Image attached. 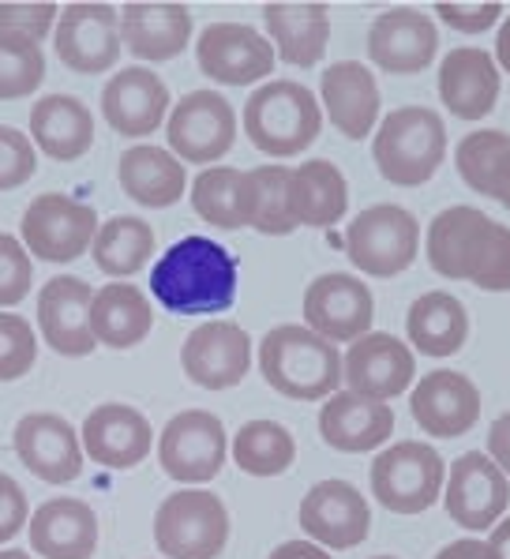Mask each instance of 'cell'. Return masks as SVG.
Instances as JSON below:
<instances>
[{"label": "cell", "mask_w": 510, "mask_h": 559, "mask_svg": "<svg viewBox=\"0 0 510 559\" xmlns=\"http://www.w3.org/2000/svg\"><path fill=\"white\" fill-rule=\"evenodd\" d=\"M169 87L151 68H124L102 91V114L124 140H143L166 120Z\"/></svg>", "instance_id": "7402d4cb"}, {"label": "cell", "mask_w": 510, "mask_h": 559, "mask_svg": "<svg viewBox=\"0 0 510 559\" xmlns=\"http://www.w3.org/2000/svg\"><path fill=\"white\" fill-rule=\"evenodd\" d=\"M293 459H297V443L278 420H248L233 436V462L252 477H278L293 466Z\"/></svg>", "instance_id": "8d00e7d4"}, {"label": "cell", "mask_w": 510, "mask_h": 559, "mask_svg": "<svg viewBox=\"0 0 510 559\" xmlns=\"http://www.w3.org/2000/svg\"><path fill=\"white\" fill-rule=\"evenodd\" d=\"M256 177V222L252 229L266 237H285L297 229L293 214V169L285 166H259Z\"/></svg>", "instance_id": "ab89813d"}, {"label": "cell", "mask_w": 510, "mask_h": 559, "mask_svg": "<svg viewBox=\"0 0 510 559\" xmlns=\"http://www.w3.org/2000/svg\"><path fill=\"white\" fill-rule=\"evenodd\" d=\"M60 20L54 0H0V34H20V38L41 41Z\"/></svg>", "instance_id": "ee69618b"}, {"label": "cell", "mask_w": 510, "mask_h": 559, "mask_svg": "<svg viewBox=\"0 0 510 559\" xmlns=\"http://www.w3.org/2000/svg\"><path fill=\"white\" fill-rule=\"evenodd\" d=\"M23 245L31 248L34 260L46 263H72L98 237V214L94 206L75 203L60 192L38 195L27 214H23Z\"/></svg>", "instance_id": "ba28073f"}, {"label": "cell", "mask_w": 510, "mask_h": 559, "mask_svg": "<svg viewBox=\"0 0 510 559\" xmlns=\"http://www.w3.org/2000/svg\"><path fill=\"white\" fill-rule=\"evenodd\" d=\"M488 454H491V462H496V466L510 477V413H503V417L491 420V428H488Z\"/></svg>", "instance_id": "681fc988"}, {"label": "cell", "mask_w": 510, "mask_h": 559, "mask_svg": "<svg viewBox=\"0 0 510 559\" xmlns=\"http://www.w3.org/2000/svg\"><path fill=\"white\" fill-rule=\"evenodd\" d=\"M410 409L413 420L425 428V436H431V440H454V436H465L477 425L481 391L470 376L439 368V372H428L425 380L413 386Z\"/></svg>", "instance_id": "d6986e66"}, {"label": "cell", "mask_w": 510, "mask_h": 559, "mask_svg": "<svg viewBox=\"0 0 510 559\" xmlns=\"http://www.w3.org/2000/svg\"><path fill=\"white\" fill-rule=\"evenodd\" d=\"M462 282H473L484 294H507L510 289V229L484 218L465 252Z\"/></svg>", "instance_id": "f35d334b"}, {"label": "cell", "mask_w": 510, "mask_h": 559, "mask_svg": "<svg viewBox=\"0 0 510 559\" xmlns=\"http://www.w3.org/2000/svg\"><path fill=\"white\" fill-rule=\"evenodd\" d=\"M439 49L436 23L413 8H391L368 31V57L391 75H417Z\"/></svg>", "instance_id": "44dd1931"}, {"label": "cell", "mask_w": 510, "mask_h": 559, "mask_svg": "<svg viewBox=\"0 0 510 559\" xmlns=\"http://www.w3.org/2000/svg\"><path fill=\"white\" fill-rule=\"evenodd\" d=\"M300 530L323 548H357L371 530V507L349 480H319L300 500Z\"/></svg>", "instance_id": "e0dca14e"}, {"label": "cell", "mask_w": 510, "mask_h": 559, "mask_svg": "<svg viewBox=\"0 0 510 559\" xmlns=\"http://www.w3.org/2000/svg\"><path fill=\"white\" fill-rule=\"evenodd\" d=\"M192 38V12L173 0H132L120 12V41L140 60H173Z\"/></svg>", "instance_id": "cb8c5ba5"}, {"label": "cell", "mask_w": 510, "mask_h": 559, "mask_svg": "<svg viewBox=\"0 0 510 559\" xmlns=\"http://www.w3.org/2000/svg\"><path fill=\"white\" fill-rule=\"evenodd\" d=\"M94 289L75 274H57L38 294V331L49 349L60 357H86L94 354L98 338L91 326Z\"/></svg>", "instance_id": "2e32d148"}, {"label": "cell", "mask_w": 510, "mask_h": 559, "mask_svg": "<svg viewBox=\"0 0 510 559\" xmlns=\"http://www.w3.org/2000/svg\"><path fill=\"white\" fill-rule=\"evenodd\" d=\"M117 174L128 200L143 206H173L185 195L188 185L185 162L162 147H151V143H135V147L120 154Z\"/></svg>", "instance_id": "1f68e13d"}, {"label": "cell", "mask_w": 510, "mask_h": 559, "mask_svg": "<svg viewBox=\"0 0 510 559\" xmlns=\"http://www.w3.org/2000/svg\"><path fill=\"white\" fill-rule=\"evenodd\" d=\"M180 365L188 380L203 391H229L252 368V338L245 334V326L226 320L199 323L185 338Z\"/></svg>", "instance_id": "5bb4252c"}, {"label": "cell", "mask_w": 510, "mask_h": 559, "mask_svg": "<svg viewBox=\"0 0 510 559\" xmlns=\"http://www.w3.org/2000/svg\"><path fill=\"white\" fill-rule=\"evenodd\" d=\"M394 432V409L387 402L365 399L357 391H339L327 399V406L319 409V436L327 447L345 454H365L376 451L391 440Z\"/></svg>", "instance_id": "603a6c76"}, {"label": "cell", "mask_w": 510, "mask_h": 559, "mask_svg": "<svg viewBox=\"0 0 510 559\" xmlns=\"http://www.w3.org/2000/svg\"><path fill=\"white\" fill-rule=\"evenodd\" d=\"M46 80V53L38 41L20 34H0V102L27 98Z\"/></svg>", "instance_id": "60d3db41"}, {"label": "cell", "mask_w": 510, "mask_h": 559, "mask_svg": "<svg viewBox=\"0 0 510 559\" xmlns=\"http://www.w3.org/2000/svg\"><path fill=\"white\" fill-rule=\"evenodd\" d=\"M371 559H394V556H371Z\"/></svg>", "instance_id": "6f0895ef"}, {"label": "cell", "mask_w": 510, "mask_h": 559, "mask_svg": "<svg viewBox=\"0 0 510 559\" xmlns=\"http://www.w3.org/2000/svg\"><path fill=\"white\" fill-rule=\"evenodd\" d=\"M376 300L357 274H319L305 294V326L327 342H357L371 331Z\"/></svg>", "instance_id": "9a60e30c"}, {"label": "cell", "mask_w": 510, "mask_h": 559, "mask_svg": "<svg viewBox=\"0 0 510 559\" xmlns=\"http://www.w3.org/2000/svg\"><path fill=\"white\" fill-rule=\"evenodd\" d=\"M488 548L496 552V559H510V519L496 522L488 533Z\"/></svg>", "instance_id": "db71d44e"}, {"label": "cell", "mask_w": 510, "mask_h": 559, "mask_svg": "<svg viewBox=\"0 0 510 559\" xmlns=\"http://www.w3.org/2000/svg\"><path fill=\"white\" fill-rule=\"evenodd\" d=\"M34 169H38L34 143L20 132V128L0 124V192L27 185L34 177Z\"/></svg>", "instance_id": "f6af8a7d"}, {"label": "cell", "mask_w": 510, "mask_h": 559, "mask_svg": "<svg viewBox=\"0 0 510 559\" xmlns=\"http://www.w3.org/2000/svg\"><path fill=\"white\" fill-rule=\"evenodd\" d=\"M120 12L102 0L68 4L57 20V57L80 75H102L120 57Z\"/></svg>", "instance_id": "8fae6325"}, {"label": "cell", "mask_w": 510, "mask_h": 559, "mask_svg": "<svg viewBox=\"0 0 510 559\" xmlns=\"http://www.w3.org/2000/svg\"><path fill=\"white\" fill-rule=\"evenodd\" d=\"M0 559H31L27 552H0Z\"/></svg>", "instance_id": "9f6ffc18"}, {"label": "cell", "mask_w": 510, "mask_h": 559, "mask_svg": "<svg viewBox=\"0 0 510 559\" xmlns=\"http://www.w3.org/2000/svg\"><path fill=\"white\" fill-rule=\"evenodd\" d=\"M510 151V135L499 128H484V132H470L458 143V174L473 192L488 195L491 200V185H496V169L503 162V154Z\"/></svg>", "instance_id": "b9f144b4"}, {"label": "cell", "mask_w": 510, "mask_h": 559, "mask_svg": "<svg viewBox=\"0 0 510 559\" xmlns=\"http://www.w3.org/2000/svg\"><path fill=\"white\" fill-rule=\"evenodd\" d=\"M405 331H410L413 349H420L425 357H451L470 338V312L454 294L436 289L410 305Z\"/></svg>", "instance_id": "836d02e7"}, {"label": "cell", "mask_w": 510, "mask_h": 559, "mask_svg": "<svg viewBox=\"0 0 510 559\" xmlns=\"http://www.w3.org/2000/svg\"><path fill=\"white\" fill-rule=\"evenodd\" d=\"M420 252V222L405 206L376 203L345 229V255L371 278H394L410 271Z\"/></svg>", "instance_id": "8992f818"}, {"label": "cell", "mask_w": 510, "mask_h": 559, "mask_svg": "<svg viewBox=\"0 0 510 559\" xmlns=\"http://www.w3.org/2000/svg\"><path fill=\"white\" fill-rule=\"evenodd\" d=\"M151 289L173 316H214L237 300V260L211 237H185L151 271Z\"/></svg>", "instance_id": "6da1fadb"}, {"label": "cell", "mask_w": 510, "mask_h": 559, "mask_svg": "<svg viewBox=\"0 0 510 559\" xmlns=\"http://www.w3.org/2000/svg\"><path fill=\"white\" fill-rule=\"evenodd\" d=\"M195 214L214 229H245L256 222V177L252 169L214 166L192 185Z\"/></svg>", "instance_id": "4dcf8cb0"}, {"label": "cell", "mask_w": 510, "mask_h": 559, "mask_svg": "<svg viewBox=\"0 0 510 559\" xmlns=\"http://www.w3.org/2000/svg\"><path fill=\"white\" fill-rule=\"evenodd\" d=\"M436 559H496V552L488 548V540L462 537V540H454V545H447Z\"/></svg>", "instance_id": "f907efd6"}, {"label": "cell", "mask_w": 510, "mask_h": 559, "mask_svg": "<svg viewBox=\"0 0 510 559\" xmlns=\"http://www.w3.org/2000/svg\"><path fill=\"white\" fill-rule=\"evenodd\" d=\"M195 57L206 80L248 87L274 72V46L245 23H211L195 41Z\"/></svg>", "instance_id": "4fadbf2b"}, {"label": "cell", "mask_w": 510, "mask_h": 559, "mask_svg": "<svg viewBox=\"0 0 510 559\" xmlns=\"http://www.w3.org/2000/svg\"><path fill=\"white\" fill-rule=\"evenodd\" d=\"M345 365V383L349 391L365 394L376 402H391L417 380V360L405 342H398L394 334L368 331L365 338H357L342 357Z\"/></svg>", "instance_id": "ac0fdd59"}, {"label": "cell", "mask_w": 510, "mask_h": 559, "mask_svg": "<svg viewBox=\"0 0 510 559\" xmlns=\"http://www.w3.org/2000/svg\"><path fill=\"white\" fill-rule=\"evenodd\" d=\"M491 200H499L510 211V151L503 154V162H499L496 169V185H491Z\"/></svg>", "instance_id": "f5cc1de1"}, {"label": "cell", "mask_w": 510, "mask_h": 559, "mask_svg": "<svg viewBox=\"0 0 510 559\" xmlns=\"http://www.w3.org/2000/svg\"><path fill=\"white\" fill-rule=\"evenodd\" d=\"M151 300L143 289L128 286V282H114V286L94 289L91 305V326L94 338L106 349H132L151 334Z\"/></svg>", "instance_id": "d6a6232c"}, {"label": "cell", "mask_w": 510, "mask_h": 559, "mask_svg": "<svg viewBox=\"0 0 510 559\" xmlns=\"http://www.w3.org/2000/svg\"><path fill=\"white\" fill-rule=\"evenodd\" d=\"M447 514L462 530H491L503 519L510 503V477L491 462V454L470 451L462 459H454V469L447 477Z\"/></svg>", "instance_id": "7c38bea8"}, {"label": "cell", "mask_w": 510, "mask_h": 559, "mask_svg": "<svg viewBox=\"0 0 510 559\" xmlns=\"http://www.w3.org/2000/svg\"><path fill=\"white\" fill-rule=\"evenodd\" d=\"M371 158H376L383 180L398 188H417L436 177V169L447 158V124L436 109L428 106H402L379 124L371 140Z\"/></svg>", "instance_id": "3957f363"}, {"label": "cell", "mask_w": 510, "mask_h": 559, "mask_svg": "<svg viewBox=\"0 0 510 559\" xmlns=\"http://www.w3.org/2000/svg\"><path fill=\"white\" fill-rule=\"evenodd\" d=\"M169 151L192 166H211L237 140V114L218 91H192L177 102L166 124Z\"/></svg>", "instance_id": "30bf717a"}, {"label": "cell", "mask_w": 510, "mask_h": 559, "mask_svg": "<svg viewBox=\"0 0 510 559\" xmlns=\"http://www.w3.org/2000/svg\"><path fill=\"white\" fill-rule=\"evenodd\" d=\"M259 372L285 399L316 402L339 394L345 365L334 342L305 323H282L259 342Z\"/></svg>", "instance_id": "7a4b0ae2"}, {"label": "cell", "mask_w": 510, "mask_h": 559, "mask_svg": "<svg viewBox=\"0 0 510 559\" xmlns=\"http://www.w3.org/2000/svg\"><path fill=\"white\" fill-rule=\"evenodd\" d=\"M91 252L102 274H109V278H128V274L143 271L146 260L154 255V229L146 226L143 218L117 214V218H109L106 226L98 229Z\"/></svg>", "instance_id": "d590c367"}, {"label": "cell", "mask_w": 510, "mask_h": 559, "mask_svg": "<svg viewBox=\"0 0 510 559\" xmlns=\"http://www.w3.org/2000/svg\"><path fill=\"white\" fill-rule=\"evenodd\" d=\"M158 462L180 485L214 480L226 466V425L206 409H185L158 440Z\"/></svg>", "instance_id": "9c48e42d"}, {"label": "cell", "mask_w": 510, "mask_h": 559, "mask_svg": "<svg viewBox=\"0 0 510 559\" xmlns=\"http://www.w3.org/2000/svg\"><path fill=\"white\" fill-rule=\"evenodd\" d=\"M484 214L477 206H447L431 218L428 226V263L443 278L462 282L465 274V252H470V240L481 229Z\"/></svg>", "instance_id": "74e56055"}, {"label": "cell", "mask_w": 510, "mask_h": 559, "mask_svg": "<svg viewBox=\"0 0 510 559\" xmlns=\"http://www.w3.org/2000/svg\"><path fill=\"white\" fill-rule=\"evenodd\" d=\"M271 559H331V556L316 540H285V545L274 548Z\"/></svg>", "instance_id": "816d5d0a"}, {"label": "cell", "mask_w": 510, "mask_h": 559, "mask_svg": "<svg viewBox=\"0 0 510 559\" xmlns=\"http://www.w3.org/2000/svg\"><path fill=\"white\" fill-rule=\"evenodd\" d=\"M323 128V109L316 94L293 80L263 83L245 102V132L252 147L274 158H293L305 147H312Z\"/></svg>", "instance_id": "277c9868"}, {"label": "cell", "mask_w": 510, "mask_h": 559, "mask_svg": "<svg viewBox=\"0 0 510 559\" xmlns=\"http://www.w3.org/2000/svg\"><path fill=\"white\" fill-rule=\"evenodd\" d=\"M154 540L166 559H214L229 540L226 503L203 488L166 496L154 514Z\"/></svg>", "instance_id": "5b68a950"}, {"label": "cell", "mask_w": 510, "mask_h": 559, "mask_svg": "<svg viewBox=\"0 0 510 559\" xmlns=\"http://www.w3.org/2000/svg\"><path fill=\"white\" fill-rule=\"evenodd\" d=\"M31 140L57 162L83 158L94 143L91 109L72 94H46L31 109Z\"/></svg>", "instance_id": "f546056e"}, {"label": "cell", "mask_w": 510, "mask_h": 559, "mask_svg": "<svg viewBox=\"0 0 510 559\" xmlns=\"http://www.w3.org/2000/svg\"><path fill=\"white\" fill-rule=\"evenodd\" d=\"M80 436H83L86 454L106 469L140 466L154 443L151 420H146L140 409L120 406V402H109V406L94 409L91 417L83 420Z\"/></svg>", "instance_id": "d4e9b609"}, {"label": "cell", "mask_w": 510, "mask_h": 559, "mask_svg": "<svg viewBox=\"0 0 510 559\" xmlns=\"http://www.w3.org/2000/svg\"><path fill=\"white\" fill-rule=\"evenodd\" d=\"M15 454L49 485H68L83 473V436L57 413H27L15 425Z\"/></svg>", "instance_id": "ffe728a7"}, {"label": "cell", "mask_w": 510, "mask_h": 559, "mask_svg": "<svg viewBox=\"0 0 510 559\" xmlns=\"http://www.w3.org/2000/svg\"><path fill=\"white\" fill-rule=\"evenodd\" d=\"M496 60H499V68H507V72H510V20H503V27H499V38H496Z\"/></svg>", "instance_id": "11a10c76"}, {"label": "cell", "mask_w": 510, "mask_h": 559, "mask_svg": "<svg viewBox=\"0 0 510 559\" xmlns=\"http://www.w3.org/2000/svg\"><path fill=\"white\" fill-rule=\"evenodd\" d=\"M31 294V255L15 237L0 234V308L20 305Z\"/></svg>", "instance_id": "bcb514c9"}, {"label": "cell", "mask_w": 510, "mask_h": 559, "mask_svg": "<svg viewBox=\"0 0 510 559\" xmlns=\"http://www.w3.org/2000/svg\"><path fill=\"white\" fill-rule=\"evenodd\" d=\"M34 357H38V338H34L31 323L23 316L0 312V383L27 376Z\"/></svg>", "instance_id": "7bdbcfd3"}, {"label": "cell", "mask_w": 510, "mask_h": 559, "mask_svg": "<svg viewBox=\"0 0 510 559\" xmlns=\"http://www.w3.org/2000/svg\"><path fill=\"white\" fill-rule=\"evenodd\" d=\"M349 206V185L342 169L327 158H312L300 169H293V214L297 226L327 229L345 214Z\"/></svg>", "instance_id": "e575fe53"}, {"label": "cell", "mask_w": 510, "mask_h": 559, "mask_svg": "<svg viewBox=\"0 0 510 559\" xmlns=\"http://www.w3.org/2000/svg\"><path fill=\"white\" fill-rule=\"evenodd\" d=\"M436 15L447 23V27H454L462 34H484L488 27H496L503 8H499L496 0H473V4H465V0H454V4L451 0H439Z\"/></svg>", "instance_id": "7dc6e473"}, {"label": "cell", "mask_w": 510, "mask_h": 559, "mask_svg": "<svg viewBox=\"0 0 510 559\" xmlns=\"http://www.w3.org/2000/svg\"><path fill=\"white\" fill-rule=\"evenodd\" d=\"M31 548L41 559H91L98 548V519L83 500H46L31 514Z\"/></svg>", "instance_id": "f1b7e54d"}, {"label": "cell", "mask_w": 510, "mask_h": 559, "mask_svg": "<svg viewBox=\"0 0 510 559\" xmlns=\"http://www.w3.org/2000/svg\"><path fill=\"white\" fill-rule=\"evenodd\" d=\"M263 23L271 34V46L285 64L312 68L323 60L331 41V15L327 4L316 0H271L263 4Z\"/></svg>", "instance_id": "484cf974"}, {"label": "cell", "mask_w": 510, "mask_h": 559, "mask_svg": "<svg viewBox=\"0 0 510 559\" xmlns=\"http://www.w3.org/2000/svg\"><path fill=\"white\" fill-rule=\"evenodd\" d=\"M447 466L436 447L405 440L371 462V496L394 514H420L439 500Z\"/></svg>", "instance_id": "52a82bcc"}, {"label": "cell", "mask_w": 510, "mask_h": 559, "mask_svg": "<svg viewBox=\"0 0 510 559\" xmlns=\"http://www.w3.org/2000/svg\"><path fill=\"white\" fill-rule=\"evenodd\" d=\"M319 94H323L327 117L345 140H368L379 120V87L360 60H339L327 68Z\"/></svg>", "instance_id": "4316f807"}, {"label": "cell", "mask_w": 510, "mask_h": 559, "mask_svg": "<svg viewBox=\"0 0 510 559\" xmlns=\"http://www.w3.org/2000/svg\"><path fill=\"white\" fill-rule=\"evenodd\" d=\"M439 98L458 120L488 117L499 98V64L477 46L451 49L439 64Z\"/></svg>", "instance_id": "83f0119b"}, {"label": "cell", "mask_w": 510, "mask_h": 559, "mask_svg": "<svg viewBox=\"0 0 510 559\" xmlns=\"http://www.w3.org/2000/svg\"><path fill=\"white\" fill-rule=\"evenodd\" d=\"M23 526H27V496L8 473H0V545L12 540Z\"/></svg>", "instance_id": "c3c4849f"}]
</instances>
